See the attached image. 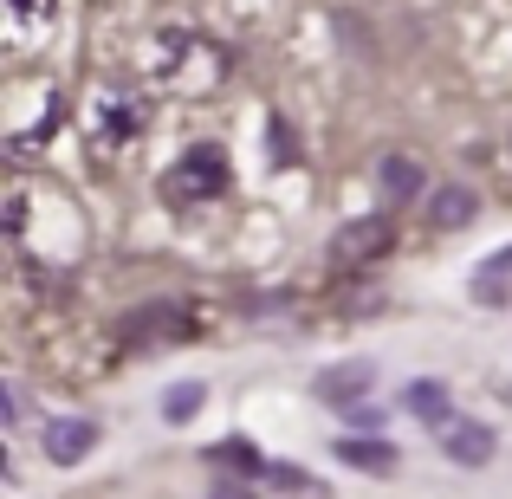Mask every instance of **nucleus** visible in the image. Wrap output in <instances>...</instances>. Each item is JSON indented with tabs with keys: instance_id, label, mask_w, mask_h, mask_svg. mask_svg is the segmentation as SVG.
<instances>
[{
	"instance_id": "obj_9",
	"label": "nucleus",
	"mask_w": 512,
	"mask_h": 499,
	"mask_svg": "<svg viewBox=\"0 0 512 499\" xmlns=\"http://www.w3.org/2000/svg\"><path fill=\"white\" fill-rule=\"evenodd\" d=\"M448 383H435V376H415L409 389H402V415H409V422H441L448 428Z\"/></svg>"
},
{
	"instance_id": "obj_2",
	"label": "nucleus",
	"mask_w": 512,
	"mask_h": 499,
	"mask_svg": "<svg viewBox=\"0 0 512 499\" xmlns=\"http://www.w3.org/2000/svg\"><path fill=\"white\" fill-rule=\"evenodd\" d=\"M163 188H169L175 201H214V195H227V156L221 150H188L182 163L163 175Z\"/></svg>"
},
{
	"instance_id": "obj_10",
	"label": "nucleus",
	"mask_w": 512,
	"mask_h": 499,
	"mask_svg": "<svg viewBox=\"0 0 512 499\" xmlns=\"http://www.w3.org/2000/svg\"><path fill=\"white\" fill-rule=\"evenodd\" d=\"M467 292H474L480 305H506L512 299V247H500L493 260H480L474 279H467Z\"/></svg>"
},
{
	"instance_id": "obj_7",
	"label": "nucleus",
	"mask_w": 512,
	"mask_h": 499,
	"mask_svg": "<svg viewBox=\"0 0 512 499\" xmlns=\"http://www.w3.org/2000/svg\"><path fill=\"white\" fill-rule=\"evenodd\" d=\"M493 448H500V441H493L487 422H448L441 428V454H448L454 467H487Z\"/></svg>"
},
{
	"instance_id": "obj_6",
	"label": "nucleus",
	"mask_w": 512,
	"mask_h": 499,
	"mask_svg": "<svg viewBox=\"0 0 512 499\" xmlns=\"http://www.w3.org/2000/svg\"><path fill=\"white\" fill-rule=\"evenodd\" d=\"M428 169L415 163V156H383V163H376V195L389 201V208H409L415 195H428Z\"/></svg>"
},
{
	"instance_id": "obj_12",
	"label": "nucleus",
	"mask_w": 512,
	"mask_h": 499,
	"mask_svg": "<svg viewBox=\"0 0 512 499\" xmlns=\"http://www.w3.org/2000/svg\"><path fill=\"white\" fill-rule=\"evenodd\" d=\"M338 461L344 467H357V474H396V448H389V441H363V435H344L338 441Z\"/></svg>"
},
{
	"instance_id": "obj_5",
	"label": "nucleus",
	"mask_w": 512,
	"mask_h": 499,
	"mask_svg": "<svg viewBox=\"0 0 512 499\" xmlns=\"http://www.w3.org/2000/svg\"><path fill=\"white\" fill-rule=\"evenodd\" d=\"M46 461L52 467H78L91 448H98V422H85V415H59V422H46Z\"/></svg>"
},
{
	"instance_id": "obj_4",
	"label": "nucleus",
	"mask_w": 512,
	"mask_h": 499,
	"mask_svg": "<svg viewBox=\"0 0 512 499\" xmlns=\"http://www.w3.org/2000/svg\"><path fill=\"white\" fill-rule=\"evenodd\" d=\"M474 214H480V195L467 182L428 188V227H435V234H461V227H474Z\"/></svg>"
},
{
	"instance_id": "obj_8",
	"label": "nucleus",
	"mask_w": 512,
	"mask_h": 499,
	"mask_svg": "<svg viewBox=\"0 0 512 499\" xmlns=\"http://www.w3.org/2000/svg\"><path fill=\"white\" fill-rule=\"evenodd\" d=\"M389 240H396V227L383 221V214H370V221H350L338 234V260H383Z\"/></svg>"
},
{
	"instance_id": "obj_11",
	"label": "nucleus",
	"mask_w": 512,
	"mask_h": 499,
	"mask_svg": "<svg viewBox=\"0 0 512 499\" xmlns=\"http://www.w3.org/2000/svg\"><path fill=\"white\" fill-rule=\"evenodd\" d=\"M201 461L221 467V474H247V480H260V474H266L260 448H253V441H240V435H227V441H214V448H201Z\"/></svg>"
},
{
	"instance_id": "obj_15",
	"label": "nucleus",
	"mask_w": 512,
	"mask_h": 499,
	"mask_svg": "<svg viewBox=\"0 0 512 499\" xmlns=\"http://www.w3.org/2000/svg\"><path fill=\"white\" fill-rule=\"evenodd\" d=\"M266 480H273V487H312V493H325L318 480H305L299 467H266Z\"/></svg>"
},
{
	"instance_id": "obj_16",
	"label": "nucleus",
	"mask_w": 512,
	"mask_h": 499,
	"mask_svg": "<svg viewBox=\"0 0 512 499\" xmlns=\"http://www.w3.org/2000/svg\"><path fill=\"white\" fill-rule=\"evenodd\" d=\"M208 499H253V480H247V474H227V480H221V487H214Z\"/></svg>"
},
{
	"instance_id": "obj_17",
	"label": "nucleus",
	"mask_w": 512,
	"mask_h": 499,
	"mask_svg": "<svg viewBox=\"0 0 512 499\" xmlns=\"http://www.w3.org/2000/svg\"><path fill=\"white\" fill-rule=\"evenodd\" d=\"M52 0H13V13H46Z\"/></svg>"
},
{
	"instance_id": "obj_14",
	"label": "nucleus",
	"mask_w": 512,
	"mask_h": 499,
	"mask_svg": "<svg viewBox=\"0 0 512 499\" xmlns=\"http://www.w3.org/2000/svg\"><path fill=\"white\" fill-rule=\"evenodd\" d=\"M137 111H98V137H137Z\"/></svg>"
},
{
	"instance_id": "obj_13",
	"label": "nucleus",
	"mask_w": 512,
	"mask_h": 499,
	"mask_svg": "<svg viewBox=\"0 0 512 499\" xmlns=\"http://www.w3.org/2000/svg\"><path fill=\"white\" fill-rule=\"evenodd\" d=\"M201 402H208V383H169V396H163V422H169V428L195 422Z\"/></svg>"
},
{
	"instance_id": "obj_3",
	"label": "nucleus",
	"mask_w": 512,
	"mask_h": 499,
	"mask_svg": "<svg viewBox=\"0 0 512 499\" xmlns=\"http://www.w3.org/2000/svg\"><path fill=\"white\" fill-rule=\"evenodd\" d=\"M370 389H376V363H370V357L331 363V370H318V376H312V396L325 402V409H357Z\"/></svg>"
},
{
	"instance_id": "obj_1",
	"label": "nucleus",
	"mask_w": 512,
	"mask_h": 499,
	"mask_svg": "<svg viewBox=\"0 0 512 499\" xmlns=\"http://www.w3.org/2000/svg\"><path fill=\"white\" fill-rule=\"evenodd\" d=\"M188 337H195V312L175 299H150L117 318V344H137V350L143 344H188Z\"/></svg>"
}]
</instances>
